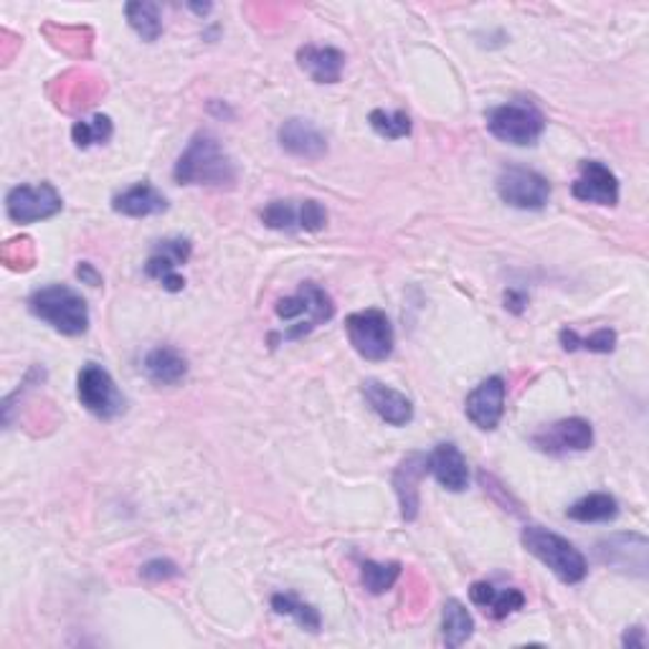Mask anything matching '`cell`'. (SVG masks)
<instances>
[{
	"mask_svg": "<svg viewBox=\"0 0 649 649\" xmlns=\"http://www.w3.org/2000/svg\"><path fill=\"white\" fill-rule=\"evenodd\" d=\"M558 341H561V348L566 353L584 351V353L607 355V353H615L617 348V333L609 331V327H601V331H597L589 337H581L574 327H564V331L558 333Z\"/></svg>",
	"mask_w": 649,
	"mask_h": 649,
	"instance_id": "obj_26",
	"label": "cell"
},
{
	"mask_svg": "<svg viewBox=\"0 0 649 649\" xmlns=\"http://www.w3.org/2000/svg\"><path fill=\"white\" fill-rule=\"evenodd\" d=\"M571 193L576 201L594 203V206H617L619 178L599 160H581L579 178L574 181Z\"/></svg>",
	"mask_w": 649,
	"mask_h": 649,
	"instance_id": "obj_12",
	"label": "cell"
},
{
	"mask_svg": "<svg viewBox=\"0 0 649 649\" xmlns=\"http://www.w3.org/2000/svg\"><path fill=\"white\" fill-rule=\"evenodd\" d=\"M426 477V455H408L402 459V465L396 467L394 473V487L398 495V505H402L404 520H416L419 518V483Z\"/></svg>",
	"mask_w": 649,
	"mask_h": 649,
	"instance_id": "obj_18",
	"label": "cell"
},
{
	"mask_svg": "<svg viewBox=\"0 0 649 649\" xmlns=\"http://www.w3.org/2000/svg\"><path fill=\"white\" fill-rule=\"evenodd\" d=\"M262 224L272 231H302V201H272L262 209Z\"/></svg>",
	"mask_w": 649,
	"mask_h": 649,
	"instance_id": "obj_29",
	"label": "cell"
},
{
	"mask_svg": "<svg viewBox=\"0 0 649 649\" xmlns=\"http://www.w3.org/2000/svg\"><path fill=\"white\" fill-rule=\"evenodd\" d=\"M64 209V199L51 183L16 185L6 195V213L13 224H39L57 216Z\"/></svg>",
	"mask_w": 649,
	"mask_h": 649,
	"instance_id": "obj_9",
	"label": "cell"
},
{
	"mask_svg": "<svg viewBox=\"0 0 649 649\" xmlns=\"http://www.w3.org/2000/svg\"><path fill=\"white\" fill-rule=\"evenodd\" d=\"M621 645L625 647H637L642 649L647 645V635H645V627H632L625 632V639H621Z\"/></svg>",
	"mask_w": 649,
	"mask_h": 649,
	"instance_id": "obj_35",
	"label": "cell"
},
{
	"mask_svg": "<svg viewBox=\"0 0 649 649\" xmlns=\"http://www.w3.org/2000/svg\"><path fill=\"white\" fill-rule=\"evenodd\" d=\"M272 609H274V615H280V617H292L302 629H307V632H320V627H323L320 611L313 607V604L297 599L295 594H274Z\"/></svg>",
	"mask_w": 649,
	"mask_h": 649,
	"instance_id": "obj_27",
	"label": "cell"
},
{
	"mask_svg": "<svg viewBox=\"0 0 649 649\" xmlns=\"http://www.w3.org/2000/svg\"><path fill=\"white\" fill-rule=\"evenodd\" d=\"M168 209H171V203H168L165 195L148 181L135 183L132 189L122 191L112 199V211L128 219L160 216V213H165Z\"/></svg>",
	"mask_w": 649,
	"mask_h": 649,
	"instance_id": "obj_19",
	"label": "cell"
},
{
	"mask_svg": "<svg viewBox=\"0 0 649 649\" xmlns=\"http://www.w3.org/2000/svg\"><path fill=\"white\" fill-rule=\"evenodd\" d=\"M193 244L191 239L183 236H173V239H163L153 246V254L145 262V274L150 280L160 282V287L168 292H181L185 287V277L178 274L181 264L191 260Z\"/></svg>",
	"mask_w": 649,
	"mask_h": 649,
	"instance_id": "obj_11",
	"label": "cell"
},
{
	"mask_svg": "<svg viewBox=\"0 0 649 649\" xmlns=\"http://www.w3.org/2000/svg\"><path fill=\"white\" fill-rule=\"evenodd\" d=\"M142 371H145L148 381L155 386H178L189 376V361L181 351L171 348V345H158L150 351L142 361Z\"/></svg>",
	"mask_w": 649,
	"mask_h": 649,
	"instance_id": "obj_21",
	"label": "cell"
},
{
	"mask_svg": "<svg viewBox=\"0 0 649 649\" xmlns=\"http://www.w3.org/2000/svg\"><path fill=\"white\" fill-rule=\"evenodd\" d=\"M29 310L33 317L43 320L67 337H79L89 331L87 300L69 284H49V287L36 290L29 297Z\"/></svg>",
	"mask_w": 649,
	"mask_h": 649,
	"instance_id": "obj_2",
	"label": "cell"
},
{
	"mask_svg": "<svg viewBox=\"0 0 649 649\" xmlns=\"http://www.w3.org/2000/svg\"><path fill=\"white\" fill-rule=\"evenodd\" d=\"M368 122L376 135L386 140H404L412 135V118L404 110L386 112V110H373L368 114Z\"/></svg>",
	"mask_w": 649,
	"mask_h": 649,
	"instance_id": "obj_31",
	"label": "cell"
},
{
	"mask_svg": "<svg viewBox=\"0 0 649 649\" xmlns=\"http://www.w3.org/2000/svg\"><path fill=\"white\" fill-rule=\"evenodd\" d=\"M426 473L449 493H465L469 485L467 459L459 452L457 444L452 442L437 444V447L426 455Z\"/></svg>",
	"mask_w": 649,
	"mask_h": 649,
	"instance_id": "obj_14",
	"label": "cell"
},
{
	"mask_svg": "<svg viewBox=\"0 0 649 649\" xmlns=\"http://www.w3.org/2000/svg\"><path fill=\"white\" fill-rule=\"evenodd\" d=\"M475 635V619L459 599H449L442 611V642L449 649L467 645Z\"/></svg>",
	"mask_w": 649,
	"mask_h": 649,
	"instance_id": "obj_23",
	"label": "cell"
},
{
	"mask_svg": "<svg viewBox=\"0 0 649 649\" xmlns=\"http://www.w3.org/2000/svg\"><path fill=\"white\" fill-rule=\"evenodd\" d=\"M469 601L475 604L485 611V615H490L493 619H508L515 611L526 607V594L520 589H503L497 591L493 584L487 581H477L469 586Z\"/></svg>",
	"mask_w": 649,
	"mask_h": 649,
	"instance_id": "obj_22",
	"label": "cell"
},
{
	"mask_svg": "<svg viewBox=\"0 0 649 649\" xmlns=\"http://www.w3.org/2000/svg\"><path fill=\"white\" fill-rule=\"evenodd\" d=\"M523 548L550 568L564 584H581L589 576V564L571 540L544 526H526L520 533Z\"/></svg>",
	"mask_w": 649,
	"mask_h": 649,
	"instance_id": "obj_3",
	"label": "cell"
},
{
	"mask_svg": "<svg viewBox=\"0 0 649 649\" xmlns=\"http://www.w3.org/2000/svg\"><path fill=\"white\" fill-rule=\"evenodd\" d=\"M533 444L550 457H566L576 455V452L591 449L594 429L586 419L571 416V419H561L533 434Z\"/></svg>",
	"mask_w": 649,
	"mask_h": 649,
	"instance_id": "obj_10",
	"label": "cell"
},
{
	"mask_svg": "<svg viewBox=\"0 0 649 649\" xmlns=\"http://www.w3.org/2000/svg\"><path fill=\"white\" fill-rule=\"evenodd\" d=\"M277 138L284 153H290L295 158L320 160L327 153V138L310 120L290 118L280 128Z\"/></svg>",
	"mask_w": 649,
	"mask_h": 649,
	"instance_id": "obj_17",
	"label": "cell"
},
{
	"mask_svg": "<svg viewBox=\"0 0 649 649\" xmlns=\"http://www.w3.org/2000/svg\"><path fill=\"white\" fill-rule=\"evenodd\" d=\"M617 515H619V503H617V497L609 493L586 495L566 510V518L576 523H609V520H617Z\"/></svg>",
	"mask_w": 649,
	"mask_h": 649,
	"instance_id": "obj_24",
	"label": "cell"
},
{
	"mask_svg": "<svg viewBox=\"0 0 649 649\" xmlns=\"http://www.w3.org/2000/svg\"><path fill=\"white\" fill-rule=\"evenodd\" d=\"M124 16L142 41L153 43L163 36V18H160V6L148 3V0H135L124 6Z\"/></svg>",
	"mask_w": 649,
	"mask_h": 649,
	"instance_id": "obj_25",
	"label": "cell"
},
{
	"mask_svg": "<svg viewBox=\"0 0 649 649\" xmlns=\"http://www.w3.org/2000/svg\"><path fill=\"white\" fill-rule=\"evenodd\" d=\"M345 53L333 47H315L307 43L297 51V64L302 71H307L315 84H337L345 71Z\"/></svg>",
	"mask_w": 649,
	"mask_h": 649,
	"instance_id": "obj_20",
	"label": "cell"
},
{
	"mask_svg": "<svg viewBox=\"0 0 649 649\" xmlns=\"http://www.w3.org/2000/svg\"><path fill=\"white\" fill-rule=\"evenodd\" d=\"M404 566L398 561H388V564H378V561H363L361 564V579L366 591L373 594V597H381L394 589V584L402 579Z\"/></svg>",
	"mask_w": 649,
	"mask_h": 649,
	"instance_id": "obj_28",
	"label": "cell"
},
{
	"mask_svg": "<svg viewBox=\"0 0 649 649\" xmlns=\"http://www.w3.org/2000/svg\"><path fill=\"white\" fill-rule=\"evenodd\" d=\"M487 130L490 135L508 145H536L546 132V118L536 104L508 102L487 112Z\"/></svg>",
	"mask_w": 649,
	"mask_h": 649,
	"instance_id": "obj_5",
	"label": "cell"
},
{
	"mask_svg": "<svg viewBox=\"0 0 649 649\" xmlns=\"http://www.w3.org/2000/svg\"><path fill=\"white\" fill-rule=\"evenodd\" d=\"M77 396L89 414H94L97 419H118L124 412V396L114 386L110 373L97 363H87V366L79 371L77 378Z\"/></svg>",
	"mask_w": 649,
	"mask_h": 649,
	"instance_id": "obj_8",
	"label": "cell"
},
{
	"mask_svg": "<svg viewBox=\"0 0 649 649\" xmlns=\"http://www.w3.org/2000/svg\"><path fill=\"white\" fill-rule=\"evenodd\" d=\"M112 120L107 118V114H94L92 120H79L74 122V128H71V140H74L77 148H92V145H102L112 138Z\"/></svg>",
	"mask_w": 649,
	"mask_h": 649,
	"instance_id": "obj_30",
	"label": "cell"
},
{
	"mask_svg": "<svg viewBox=\"0 0 649 649\" xmlns=\"http://www.w3.org/2000/svg\"><path fill=\"white\" fill-rule=\"evenodd\" d=\"M495 185L500 201L520 211H544L550 201L548 178L530 171V168H503Z\"/></svg>",
	"mask_w": 649,
	"mask_h": 649,
	"instance_id": "obj_7",
	"label": "cell"
},
{
	"mask_svg": "<svg viewBox=\"0 0 649 649\" xmlns=\"http://www.w3.org/2000/svg\"><path fill=\"white\" fill-rule=\"evenodd\" d=\"M175 183L181 185H209V189H231L236 183V165L224 145L211 135L199 132L193 135L189 148L178 158L173 168Z\"/></svg>",
	"mask_w": 649,
	"mask_h": 649,
	"instance_id": "obj_1",
	"label": "cell"
},
{
	"mask_svg": "<svg viewBox=\"0 0 649 649\" xmlns=\"http://www.w3.org/2000/svg\"><path fill=\"white\" fill-rule=\"evenodd\" d=\"M274 310H277L280 320L292 323L282 333V341H300V337L313 333L315 327L331 323L335 315V302L320 284L302 282L295 295L280 300Z\"/></svg>",
	"mask_w": 649,
	"mask_h": 649,
	"instance_id": "obj_4",
	"label": "cell"
},
{
	"mask_svg": "<svg viewBox=\"0 0 649 649\" xmlns=\"http://www.w3.org/2000/svg\"><path fill=\"white\" fill-rule=\"evenodd\" d=\"M505 396H508L505 378L490 376L487 381H483V384L467 396V402H465L467 419L483 432L497 429V424H500L505 414Z\"/></svg>",
	"mask_w": 649,
	"mask_h": 649,
	"instance_id": "obj_13",
	"label": "cell"
},
{
	"mask_svg": "<svg viewBox=\"0 0 649 649\" xmlns=\"http://www.w3.org/2000/svg\"><path fill=\"white\" fill-rule=\"evenodd\" d=\"M345 333L353 351L371 363L388 361L396 345V333L384 310H361L345 317Z\"/></svg>",
	"mask_w": 649,
	"mask_h": 649,
	"instance_id": "obj_6",
	"label": "cell"
},
{
	"mask_svg": "<svg viewBox=\"0 0 649 649\" xmlns=\"http://www.w3.org/2000/svg\"><path fill=\"white\" fill-rule=\"evenodd\" d=\"M77 277L82 280L84 284H89V287H100V284H102V274L97 272L89 262H82L77 266Z\"/></svg>",
	"mask_w": 649,
	"mask_h": 649,
	"instance_id": "obj_33",
	"label": "cell"
},
{
	"mask_svg": "<svg viewBox=\"0 0 649 649\" xmlns=\"http://www.w3.org/2000/svg\"><path fill=\"white\" fill-rule=\"evenodd\" d=\"M363 396L366 404L378 414V419H384L388 426H406L414 422V404L412 398L394 386L384 384V381L368 378L363 384Z\"/></svg>",
	"mask_w": 649,
	"mask_h": 649,
	"instance_id": "obj_16",
	"label": "cell"
},
{
	"mask_svg": "<svg viewBox=\"0 0 649 649\" xmlns=\"http://www.w3.org/2000/svg\"><path fill=\"white\" fill-rule=\"evenodd\" d=\"M526 305H528V295H523V292H518V290H510L508 295H505V307H508L510 313H515V315H520L523 310H526Z\"/></svg>",
	"mask_w": 649,
	"mask_h": 649,
	"instance_id": "obj_34",
	"label": "cell"
},
{
	"mask_svg": "<svg viewBox=\"0 0 649 649\" xmlns=\"http://www.w3.org/2000/svg\"><path fill=\"white\" fill-rule=\"evenodd\" d=\"M647 550L649 540L639 536V533H621V536L599 544V556L604 564L617 566L621 571L639 576V579L647 576Z\"/></svg>",
	"mask_w": 649,
	"mask_h": 649,
	"instance_id": "obj_15",
	"label": "cell"
},
{
	"mask_svg": "<svg viewBox=\"0 0 649 649\" xmlns=\"http://www.w3.org/2000/svg\"><path fill=\"white\" fill-rule=\"evenodd\" d=\"M181 574L178 571V566L173 561H168V558H153V561H148L145 566H142L140 576L145 581H171L175 579V576Z\"/></svg>",
	"mask_w": 649,
	"mask_h": 649,
	"instance_id": "obj_32",
	"label": "cell"
}]
</instances>
